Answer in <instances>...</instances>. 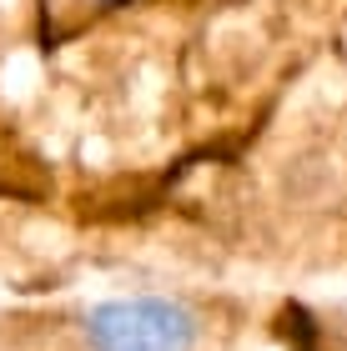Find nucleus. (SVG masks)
<instances>
[{
    "instance_id": "f257e3e1",
    "label": "nucleus",
    "mask_w": 347,
    "mask_h": 351,
    "mask_svg": "<svg viewBox=\"0 0 347 351\" xmlns=\"http://www.w3.org/2000/svg\"><path fill=\"white\" fill-rule=\"evenodd\" d=\"M86 346L91 351H192L197 316L166 296H116L86 311Z\"/></svg>"
}]
</instances>
